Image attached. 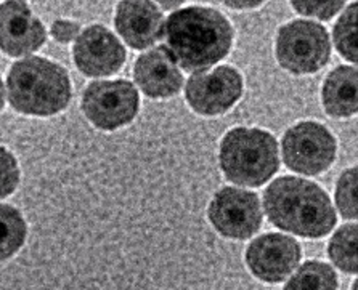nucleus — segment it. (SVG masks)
Listing matches in <instances>:
<instances>
[{"label": "nucleus", "mask_w": 358, "mask_h": 290, "mask_svg": "<svg viewBox=\"0 0 358 290\" xmlns=\"http://www.w3.org/2000/svg\"><path fill=\"white\" fill-rule=\"evenodd\" d=\"M233 28L220 12L209 7H188L166 20L164 40L185 71H204L229 55Z\"/></svg>", "instance_id": "1"}, {"label": "nucleus", "mask_w": 358, "mask_h": 290, "mask_svg": "<svg viewBox=\"0 0 358 290\" xmlns=\"http://www.w3.org/2000/svg\"><path fill=\"white\" fill-rule=\"evenodd\" d=\"M265 213L276 228L302 238H322L338 217L329 197L318 185L297 176H281L264 194Z\"/></svg>", "instance_id": "2"}, {"label": "nucleus", "mask_w": 358, "mask_h": 290, "mask_svg": "<svg viewBox=\"0 0 358 290\" xmlns=\"http://www.w3.org/2000/svg\"><path fill=\"white\" fill-rule=\"evenodd\" d=\"M7 98L15 111L48 117L66 109L71 82L66 69L41 56L16 61L7 76Z\"/></svg>", "instance_id": "3"}, {"label": "nucleus", "mask_w": 358, "mask_h": 290, "mask_svg": "<svg viewBox=\"0 0 358 290\" xmlns=\"http://www.w3.org/2000/svg\"><path fill=\"white\" fill-rule=\"evenodd\" d=\"M280 167L278 143L260 128H233L220 143V169L243 186H262Z\"/></svg>", "instance_id": "4"}, {"label": "nucleus", "mask_w": 358, "mask_h": 290, "mask_svg": "<svg viewBox=\"0 0 358 290\" xmlns=\"http://www.w3.org/2000/svg\"><path fill=\"white\" fill-rule=\"evenodd\" d=\"M331 56L328 31L315 21L296 20L281 26L276 36V58L292 74H313Z\"/></svg>", "instance_id": "5"}, {"label": "nucleus", "mask_w": 358, "mask_h": 290, "mask_svg": "<svg viewBox=\"0 0 358 290\" xmlns=\"http://www.w3.org/2000/svg\"><path fill=\"white\" fill-rule=\"evenodd\" d=\"M80 106L84 116L96 128L113 132L135 119L140 96L129 80H95L84 90Z\"/></svg>", "instance_id": "6"}, {"label": "nucleus", "mask_w": 358, "mask_h": 290, "mask_svg": "<svg viewBox=\"0 0 358 290\" xmlns=\"http://www.w3.org/2000/svg\"><path fill=\"white\" fill-rule=\"evenodd\" d=\"M281 149L287 169L303 175H318L334 162L338 144L322 123L301 122L285 133Z\"/></svg>", "instance_id": "7"}, {"label": "nucleus", "mask_w": 358, "mask_h": 290, "mask_svg": "<svg viewBox=\"0 0 358 290\" xmlns=\"http://www.w3.org/2000/svg\"><path fill=\"white\" fill-rule=\"evenodd\" d=\"M243 95V77L231 66L194 72L185 87L187 103L201 116L225 114Z\"/></svg>", "instance_id": "8"}, {"label": "nucleus", "mask_w": 358, "mask_h": 290, "mask_svg": "<svg viewBox=\"0 0 358 290\" xmlns=\"http://www.w3.org/2000/svg\"><path fill=\"white\" fill-rule=\"evenodd\" d=\"M208 215L214 228L230 239H249L262 224L257 194L240 188H222L215 192Z\"/></svg>", "instance_id": "9"}, {"label": "nucleus", "mask_w": 358, "mask_h": 290, "mask_svg": "<svg viewBox=\"0 0 358 290\" xmlns=\"http://www.w3.org/2000/svg\"><path fill=\"white\" fill-rule=\"evenodd\" d=\"M74 63L87 77H106L117 72L126 61V48L101 24L89 26L73 47Z\"/></svg>", "instance_id": "10"}, {"label": "nucleus", "mask_w": 358, "mask_h": 290, "mask_svg": "<svg viewBox=\"0 0 358 290\" xmlns=\"http://www.w3.org/2000/svg\"><path fill=\"white\" fill-rule=\"evenodd\" d=\"M301 245L289 236L268 233L254 239L246 250L249 270L260 281L281 282L301 261Z\"/></svg>", "instance_id": "11"}, {"label": "nucleus", "mask_w": 358, "mask_h": 290, "mask_svg": "<svg viewBox=\"0 0 358 290\" xmlns=\"http://www.w3.org/2000/svg\"><path fill=\"white\" fill-rule=\"evenodd\" d=\"M0 12V37L5 55L20 58L37 52L45 44V28L42 21L32 15L28 3L18 0L3 2Z\"/></svg>", "instance_id": "12"}, {"label": "nucleus", "mask_w": 358, "mask_h": 290, "mask_svg": "<svg viewBox=\"0 0 358 290\" xmlns=\"http://www.w3.org/2000/svg\"><path fill=\"white\" fill-rule=\"evenodd\" d=\"M115 24L119 36L134 50H145L164 36V16L153 2L127 0L117 5Z\"/></svg>", "instance_id": "13"}, {"label": "nucleus", "mask_w": 358, "mask_h": 290, "mask_svg": "<svg viewBox=\"0 0 358 290\" xmlns=\"http://www.w3.org/2000/svg\"><path fill=\"white\" fill-rule=\"evenodd\" d=\"M134 79L146 96L158 100L177 95L183 85V76L178 71L176 58L164 45L151 48L137 58Z\"/></svg>", "instance_id": "14"}, {"label": "nucleus", "mask_w": 358, "mask_h": 290, "mask_svg": "<svg viewBox=\"0 0 358 290\" xmlns=\"http://www.w3.org/2000/svg\"><path fill=\"white\" fill-rule=\"evenodd\" d=\"M323 106L329 116L350 117L358 112V68L338 66L323 82Z\"/></svg>", "instance_id": "15"}, {"label": "nucleus", "mask_w": 358, "mask_h": 290, "mask_svg": "<svg viewBox=\"0 0 358 290\" xmlns=\"http://www.w3.org/2000/svg\"><path fill=\"white\" fill-rule=\"evenodd\" d=\"M328 254L339 270L350 275L358 273V224H344L329 241Z\"/></svg>", "instance_id": "16"}, {"label": "nucleus", "mask_w": 358, "mask_h": 290, "mask_svg": "<svg viewBox=\"0 0 358 290\" xmlns=\"http://www.w3.org/2000/svg\"><path fill=\"white\" fill-rule=\"evenodd\" d=\"M283 290H338V276L327 263L306 261Z\"/></svg>", "instance_id": "17"}, {"label": "nucleus", "mask_w": 358, "mask_h": 290, "mask_svg": "<svg viewBox=\"0 0 358 290\" xmlns=\"http://www.w3.org/2000/svg\"><path fill=\"white\" fill-rule=\"evenodd\" d=\"M333 39L339 55L358 64V2L344 10L343 16L334 24Z\"/></svg>", "instance_id": "18"}, {"label": "nucleus", "mask_w": 358, "mask_h": 290, "mask_svg": "<svg viewBox=\"0 0 358 290\" xmlns=\"http://www.w3.org/2000/svg\"><path fill=\"white\" fill-rule=\"evenodd\" d=\"M2 260L16 254L24 243L26 223L15 207L2 206Z\"/></svg>", "instance_id": "19"}, {"label": "nucleus", "mask_w": 358, "mask_h": 290, "mask_svg": "<svg viewBox=\"0 0 358 290\" xmlns=\"http://www.w3.org/2000/svg\"><path fill=\"white\" fill-rule=\"evenodd\" d=\"M336 204L347 220H358V165L347 169L336 185Z\"/></svg>", "instance_id": "20"}, {"label": "nucleus", "mask_w": 358, "mask_h": 290, "mask_svg": "<svg viewBox=\"0 0 358 290\" xmlns=\"http://www.w3.org/2000/svg\"><path fill=\"white\" fill-rule=\"evenodd\" d=\"M291 5L301 15L317 16L320 20H329L344 7V2H291Z\"/></svg>", "instance_id": "21"}, {"label": "nucleus", "mask_w": 358, "mask_h": 290, "mask_svg": "<svg viewBox=\"0 0 358 290\" xmlns=\"http://www.w3.org/2000/svg\"><path fill=\"white\" fill-rule=\"evenodd\" d=\"M20 181L18 164L12 153L2 148V197H7L15 191L16 185Z\"/></svg>", "instance_id": "22"}, {"label": "nucleus", "mask_w": 358, "mask_h": 290, "mask_svg": "<svg viewBox=\"0 0 358 290\" xmlns=\"http://www.w3.org/2000/svg\"><path fill=\"white\" fill-rule=\"evenodd\" d=\"M79 31H80V26L69 20L53 21V24L50 28L52 37L57 42H59V44H69V42H73L74 39L78 40V37L80 36Z\"/></svg>", "instance_id": "23"}, {"label": "nucleus", "mask_w": 358, "mask_h": 290, "mask_svg": "<svg viewBox=\"0 0 358 290\" xmlns=\"http://www.w3.org/2000/svg\"><path fill=\"white\" fill-rule=\"evenodd\" d=\"M227 5H229V7H236V8H241V7H259L260 5V2H248V3H244V2H227Z\"/></svg>", "instance_id": "24"}, {"label": "nucleus", "mask_w": 358, "mask_h": 290, "mask_svg": "<svg viewBox=\"0 0 358 290\" xmlns=\"http://www.w3.org/2000/svg\"><path fill=\"white\" fill-rule=\"evenodd\" d=\"M161 5H162V7H164L166 10H169L171 7H178V2H173V3H167V2H162Z\"/></svg>", "instance_id": "25"}, {"label": "nucleus", "mask_w": 358, "mask_h": 290, "mask_svg": "<svg viewBox=\"0 0 358 290\" xmlns=\"http://www.w3.org/2000/svg\"><path fill=\"white\" fill-rule=\"evenodd\" d=\"M352 290H358V279L354 282V286H352Z\"/></svg>", "instance_id": "26"}]
</instances>
